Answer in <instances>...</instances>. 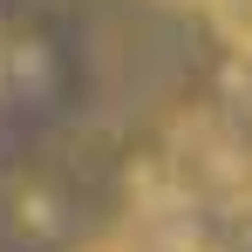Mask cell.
Segmentation results:
<instances>
[{"mask_svg":"<svg viewBox=\"0 0 252 252\" xmlns=\"http://www.w3.org/2000/svg\"><path fill=\"white\" fill-rule=\"evenodd\" d=\"M205 21H211V34L232 55L252 62V0H205Z\"/></svg>","mask_w":252,"mask_h":252,"instance_id":"6da1fadb","label":"cell"},{"mask_svg":"<svg viewBox=\"0 0 252 252\" xmlns=\"http://www.w3.org/2000/svg\"><path fill=\"white\" fill-rule=\"evenodd\" d=\"M184 7H205V0H184Z\"/></svg>","mask_w":252,"mask_h":252,"instance_id":"7a4b0ae2","label":"cell"},{"mask_svg":"<svg viewBox=\"0 0 252 252\" xmlns=\"http://www.w3.org/2000/svg\"><path fill=\"white\" fill-rule=\"evenodd\" d=\"M0 82H7V68H0Z\"/></svg>","mask_w":252,"mask_h":252,"instance_id":"3957f363","label":"cell"}]
</instances>
